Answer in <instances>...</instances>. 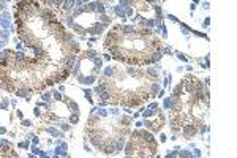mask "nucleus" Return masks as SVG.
Masks as SVG:
<instances>
[{
  "label": "nucleus",
  "mask_w": 237,
  "mask_h": 158,
  "mask_svg": "<svg viewBox=\"0 0 237 158\" xmlns=\"http://www.w3.org/2000/svg\"><path fill=\"white\" fill-rule=\"evenodd\" d=\"M185 134H187V136H193V134H194V128L193 127H187L185 128Z\"/></svg>",
  "instance_id": "f257e3e1"
}]
</instances>
